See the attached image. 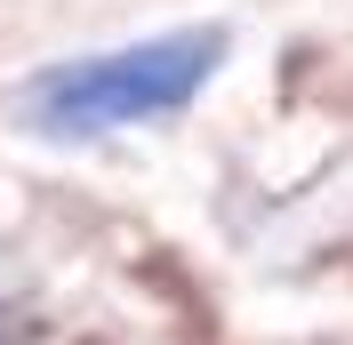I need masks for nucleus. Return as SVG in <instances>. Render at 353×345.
I'll return each instance as SVG.
<instances>
[{"mask_svg": "<svg viewBox=\"0 0 353 345\" xmlns=\"http://www.w3.org/2000/svg\"><path fill=\"white\" fill-rule=\"evenodd\" d=\"M225 65L217 24H185V32H153V41L105 48V57H72L48 65L41 81H24V121L48 137H105L137 129L161 112H185L209 88V72Z\"/></svg>", "mask_w": 353, "mask_h": 345, "instance_id": "obj_1", "label": "nucleus"}]
</instances>
